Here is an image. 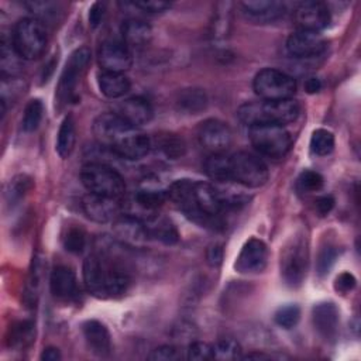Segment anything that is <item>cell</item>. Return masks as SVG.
Listing matches in <instances>:
<instances>
[{"mask_svg": "<svg viewBox=\"0 0 361 361\" xmlns=\"http://www.w3.org/2000/svg\"><path fill=\"white\" fill-rule=\"evenodd\" d=\"M166 192L168 199L193 223L212 230L223 228L221 214L227 209L213 183L179 179Z\"/></svg>", "mask_w": 361, "mask_h": 361, "instance_id": "1", "label": "cell"}, {"mask_svg": "<svg viewBox=\"0 0 361 361\" xmlns=\"http://www.w3.org/2000/svg\"><path fill=\"white\" fill-rule=\"evenodd\" d=\"M32 337V324L30 322H20L10 329L8 343L10 345L24 347Z\"/></svg>", "mask_w": 361, "mask_h": 361, "instance_id": "43", "label": "cell"}, {"mask_svg": "<svg viewBox=\"0 0 361 361\" xmlns=\"http://www.w3.org/2000/svg\"><path fill=\"white\" fill-rule=\"evenodd\" d=\"M324 179L316 171H303L298 178V188L300 192L313 193L323 188Z\"/></svg>", "mask_w": 361, "mask_h": 361, "instance_id": "41", "label": "cell"}, {"mask_svg": "<svg viewBox=\"0 0 361 361\" xmlns=\"http://www.w3.org/2000/svg\"><path fill=\"white\" fill-rule=\"evenodd\" d=\"M75 141H76L75 121L72 116H66L61 123L58 138H56V152L59 154V157L68 158L73 151Z\"/></svg>", "mask_w": 361, "mask_h": 361, "instance_id": "30", "label": "cell"}, {"mask_svg": "<svg viewBox=\"0 0 361 361\" xmlns=\"http://www.w3.org/2000/svg\"><path fill=\"white\" fill-rule=\"evenodd\" d=\"M93 134L97 142L124 159L145 157L152 144L140 128L128 124L117 113H102L93 121Z\"/></svg>", "mask_w": 361, "mask_h": 361, "instance_id": "3", "label": "cell"}, {"mask_svg": "<svg viewBox=\"0 0 361 361\" xmlns=\"http://www.w3.org/2000/svg\"><path fill=\"white\" fill-rule=\"evenodd\" d=\"M86 245V233L82 227H69L63 235V247L68 252L80 254Z\"/></svg>", "mask_w": 361, "mask_h": 361, "instance_id": "39", "label": "cell"}, {"mask_svg": "<svg viewBox=\"0 0 361 361\" xmlns=\"http://www.w3.org/2000/svg\"><path fill=\"white\" fill-rule=\"evenodd\" d=\"M231 180L245 188H259L268 180V168L257 155L238 151L230 155Z\"/></svg>", "mask_w": 361, "mask_h": 361, "instance_id": "10", "label": "cell"}, {"mask_svg": "<svg viewBox=\"0 0 361 361\" xmlns=\"http://www.w3.org/2000/svg\"><path fill=\"white\" fill-rule=\"evenodd\" d=\"M314 207H316V212L320 214V216H326L331 212V209L334 207V199L333 196L330 195H323L320 197L316 199L314 202Z\"/></svg>", "mask_w": 361, "mask_h": 361, "instance_id": "49", "label": "cell"}, {"mask_svg": "<svg viewBox=\"0 0 361 361\" xmlns=\"http://www.w3.org/2000/svg\"><path fill=\"white\" fill-rule=\"evenodd\" d=\"M62 355L56 347H47L41 354V360L44 361H59Z\"/></svg>", "mask_w": 361, "mask_h": 361, "instance_id": "52", "label": "cell"}, {"mask_svg": "<svg viewBox=\"0 0 361 361\" xmlns=\"http://www.w3.org/2000/svg\"><path fill=\"white\" fill-rule=\"evenodd\" d=\"M223 259V248L220 245H212L209 250H207V261L210 265L216 267L221 262Z\"/></svg>", "mask_w": 361, "mask_h": 361, "instance_id": "50", "label": "cell"}, {"mask_svg": "<svg viewBox=\"0 0 361 361\" xmlns=\"http://www.w3.org/2000/svg\"><path fill=\"white\" fill-rule=\"evenodd\" d=\"M113 231L121 244L131 248L142 247L151 240L145 221L133 216H118L114 220Z\"/></svg>", "mask_w": 361, "mask_h": 361, "instance_id": "14", "label": "cell"}, {"mask_svg": "<svg viewBox=\"0 0 361 361\" xmlns=\"http://www.w3.org/2000/svg\"><path fill=\"white\" fill-rule=\"evenodd\" d=\"M99 65L106 72H121L124 73L131 68L133 56L130 48L118 39H107L99 48Z\"/></svg>", "mask_w": 361, "mask_h": 361, "instance_id": "13", "label": "cell"}, {"mask_svg": "<svg viewBox=\"0 0 361 361\" xmlns=\"http://www.w3.org/2000/svg\"><path fill=\"white\" fill-rule=\"evenodd\" d=\"M120 199L87 193L82 200V209L85 214L96 223L113 221L120 214Z\"/></svg>", "mask_w": 361, "mask_h": 361, "instance_id": "19", "label": "cell"}, {"mask_svg": "<svg viewBox=\"0 0 361 361\" xmlns=\"http://www.w3.org/2000/svg\"><path fill=\"white\" fill-rule=\"evenodd\" d=\"M303 86H305V90L307 93H317L322 89V80L319 78H316V76H310V78H307L305 80Z\"/></svg>", "mask_w": 361, "mask_h": 361, "instance_id": "51", "label": "cell"}, {"mask_svg": "<svg viewBox=\"0 0 361 361\" xmlns=\"http://www.w3.org/2000/svg\"><path fill=\"white\" fill-rule=\"evenodd\" d=\"M355 278L353 274L350 272H341L337 278H336V282H334V288L336 290L341 292V293H348L350 290L354 289L355 286Z\"/></svg>", "mask_w": 361, "mask_h": 361, "instance_id": "47", "label": "cell"}, {"mask_svg": "<svg viewBox=\"0 0 361 361\" xmlns=\"http://www.w3.org/2000/svg\"><path fill=\"white\" fill-rule=\"evenodd\" d=\"M241 353H243V350H241L240 343L230 337L220 338L213 345V358H216V360H223V361L238 360V358H241Z\"/></svg>", "mask_w": 361, "mask_h": 361, "instance_id": "34", "label": "cell"}, {"mask_svg": "<svg viewBox=\"0 0 361 361\" xmlns=\"http://www.w3.org/2000/svg\"><path fill=\"white\" fill-rule=\"evenodd\" d=\"M252 87L264 100H286L293 97L296 82L290 75L279 69L265 68L255 75Z\"/></svg>", "mask_w": 361, "mask_h": 361, "instance_id": "9", "label": "cell"}, {"mask_svg": "<svg viewBox=\"0 0 361 361\" xmlns=\"http://www.w3.org/2000/svg\"><path fill=\"white\" fill-rule=\"evenodd\" d=\"M145 226L148 228L149 238L158 240L164 244H176L179 240V234L173 223L161 216H151L145 220Z\"/></svg>", "mask_w": 361, "mask_h": 361, "instance_id": "27", "label": "cell"}, {"mask_svg": "<svg viewBox=\"0 0 361 361\" xmlns=\"http://www.w3.org/2000/svg\"><path fill=\"white\" fill-rule=\"evenodd\" d=\"M244 18L252 24H269L285 14V4L275 0H248L238 4Z\"/></svg>", "mask_w": 361, "mask_h": 361, "instance_id": "16", "label": "cell"}, {"mask_svg": "<svg viewBox=\"0 0 361 361\" xmlns=\"http://www.w3.org/2000/svg\"><path fill=\"white\" fill-rule=\"evenodd\" d=\"M32 186L31 178H28L27 175H18L16 178H13L6 189V199L8 203H14L17 200H20Z\"/></svg>", "mask_w": 361, "mask_h": 361, "instance_id": "38", "label": "cell"}, {"mask_svg": "<svg viewBox=\"0 0 361 361\" xmlns=\"http://www.w3.org/2000/svg\"><path fill=\"white\" fill-rule=\"evenodd\" d=\"M133 6L145 13H162L171 7V3L162 1V0H141V1H134Z\"/></svg>", "mask_w": 361, "mask_h": 361, "instance_id": "46", "label": "cell"}, {"mask_svg": "<svg viewBox=\"0 0 361 361\" xmlns=\"http://www.w3.org/2000/svg\"><path fill=\"white\" fill-rule=\"evenodd\" d=\"M104 13H106L104 3H93L90 10H89V24L93 28L97 27L102 23V20H103Z\"/></svg>", "mask_w": 361, "mask_h": 361, "instance_id": "48", "label": "cell"}, {"mask_svg": "<svg viewBox=\"0 0 361 361\" xmlns=\"http://www.w3.org/2000/svg\"><path fill=\"white\" fill-rule=\"evenodd\" d=\"M248 137L252 147L268 158H282L292 145V137L283 126L262 124L248 127Z\"/></svg>", "mask_w": 361, "mask_h": 361, "instance_id": "7", "label": "cell"}, {"mask_svg": "<svg viewBox=\"0 0 361 361\" xmlns=\"http://www.w3.org/2000/svg\"><path fill=\"white\" fill-rule=\"evenodd\" d=\"M295 18L299 30L319 32L329 25L330 11L322 1H302L295 10Z\"/></svg>", "mask_w": 361, "mask_h": 361, "instance_id": "18", "label": "cell"}, {"mask_svg": "<svg viewBox=\"0 0 361 361\" xmlns=\"http://www.w3.org/2000/svg\"><path fill=\"white\" fill-rule=\"evenodd\" d=\"M231 11H233V3L230 1H221L216 4V11L213 14V21H212V35L216 39L224 38L230 32Z\"/></svg>", "mask_w": 361, "mask_h": 361, "instance_id": "31", "label": "cell"}, {"mask_svg": "<svg viewBox=\"0 0 361 361\" xmlns=\"http://www.w3.org/2000/svg\"><path fill=\"white\" fill-rule=\"evenodd\" d=\"M309 262L307 241L303 235L292 237L281 254V275L290 288L302 285L306 276Z\"/></svg>", "mask_w": 361, "mask_h": 361, "instance_id": "8", "label": "cell"}, {"mask_svg": "<svg viewBox=\"0 0 361 361\" xmlns=\"http://www.w3.org/2000/svg\"><path fill=\"white\" fill-rule=\"evenodd\" d=\"M326 39L314 31L298 30L286 41V49L293 58H313L326 49Z\"/></svg>", "mask_w": 361, "mask_h": 361, "instance_id": "17", "label": "cell"}, {"mask_svg": "<svg viewBox=\"0 0 361 361\" xmlns=\"http://www.w3.org/2000/svg\"><path fill=\"white\" fill-rule=\"evenodd\" d=\"M100 92L110 99L124 96L130 90V79L121 72H106L103 71L97 78Z\"/></svg>", "mask_w": 361, "mask_h": 361, "instance_id": "26", "label": "cell"}, {"mask_svg": "<svg viewBox=\"0 0 361 361\" xmlns=\"http://www.w3.org/2000/svg\"><path fill=\"white\" fill-rule=\"evenodd\" d=\"M300 107L293 99L286 100H258L243 104L237 116L245 126L276 124L286 126L299 117Z\"/></svg>", "mask_w": 361, "mask_h": 361, "instance_id": "4", "label": "cell"}, {"mask_svg": "<svg viewBox=\"0 0 361 361\" xmlns=\"http://www.w3.org/2000/svg\"><path fill=\"white\" fill-rule=\"evenodd\" d=\"M51 293L58 300H72L78 295V281L72 268L58 265L49 278Z\"/></svg>", "mask_w": 361, "mask_h": 361, "instance_id": "21", "label": "cell"}, {"mask_svg": "<svg viewBox=\"0 0 361 361\" xmlns=\"http://www.w3.org/2000/svg\"><path fill=\"white\" fill-rule=\"evenodd\" d=\"M204 172L214 182H233L230 173V155L210 154L204 161Z\"/></svg>", "mask_w": 361, "mask_h": 361, "instance_id": "28", "label": "cell"}, {"mask_svg": "<svg viewBox=\"0 0 361 361\" xmlns=\"http://www.w3.org/2000/svg\"><path fill=\"white\" fill-rule=\"evenodd\" d=\"M180 357L179 354V350L173 345H161V347H157L155 350L151 351V354L148 355V360H152V361H173V360H178Z\"/></svg>", "mask_w": 361, "mask_h": 361, "instance_id": "45", "label": "cell"}, {"mask_svg": "<svg viewBox=\"0 0 361 361\" xmlns=\"http://www.w3.org/2000/svg\"><path fill=\"white\" fill-rule=\"evenodd\" d=\"M83 186L94 195L121 199L126 192L123 176L109 165L90 162L83 165L80 171Z\"/></svg>", "mask_w": 361, "mask_h": 361, "instance_id": "6", "label": "cell"}, {"mask_svg": "<svg viewBox=\"0 0 361 361\" xmlns=\"http://www.w3.org/2000/svg\"><path fill=\"white\" fill-rule=\"evenodd\" d=\"M271 357L262 353H250L247 355H241V360H269Z\"/></svg>", "mask_w": 361, "mask_h": 361, "instance_id": "53", "label": "cell"}, {"mask_svg": "<svg viewBox=\"0 0 361 361\" xmlns=\"http://www.w3.org/2000/svg\"><path fill=\"white\" fill-rule=\"evenodd\" d=\"M268 261L267 244L259 238H250L241 248L234 268L240 274L261 272Z\"/></svg>", "mask_w": 361, "mask_h": 361, "instance_id": "15", "label": "cell"}, {"mask_svg": "<svg viewBox=\"0 0 361 361\" xmlns=\"http://www.w3.org/2000/svg\"><path fill=\"white\" fill-rule=\"evenodd\" d=\"M197 138L200 145L210 154H223L231 144V130L226 123L209 118L199 126Z\"/></svg>", "mask_w": 361, "mask_h": 361, "instance_id": "12", "label": "cell"}, {"mask_svg": "<svg viewBox=\"0 0 361 361\" xmlns=\"http://www.w3.org/2000/svg\"><path fill=\"white\" fill-rule=\"evenodd\" d=\"M1 71H3V76L6 75H16L17 69L20 68L18 65V54L16 52L13 44H11V39L10 42H7L6 37L1 38Z\"/></svg>", "mask_w": 361, "mask_h": 361, "instance_id": "37", "label": "cell"}, {"mask_svg": "<svg viewBox=\"0 0 361 361\" xmlns=\"http://www.w3.org/2000/svg\"><path fill=\"white\" fill-rule=\"evenodd\" d=\"M186 357L192 361H206L213 358V345L203 341H193L186 350Z\"/></svg>", "mask_w": 361, "mask_h": 361, "instance_id": "44", "label": "cell"}, {"mask_svg": "<svg viewBox=\"0 0 361 361\" xmlns=\"http://www.w3.org/2000/svg\"><path fill=\"white\" fill-rule=\"evenodd\" d=\"M83 337L96 355L106 357L111 351V337L107 327L99 320H87L82 326Z\"/></svg>", "mask_w": 361, "mask_h": 361, "instance_id": "23", "label": "cell"}, {"mask_svg": "<svg viewBox=\"0 0 361 361\" xmlns=\"http://www.w3.org/2000/svg\"><path fill=\"white\" fill-rule=\"evenodd\" d=\"M83 281L89 293L99 299L123 296L131 286L133 274L126 258L113 250L100 248L83 262Z\"/></svg>", "mask_w": 361, "mask_h": 361, "instance_id": "2", "label": "cell"}, {"mask_svg": "<svg viewBox=\"0 0 361 361\" xmlns=\"http://www.w3.org/2000/svg\"><path fill=\"white\" fill-rule=\"evenodd\" d=\"M337 258V248L334 245H323L319 251L317 261H316V271L320 276H324L329 274L330 268L333 267L334 261Z\"/></svg>", "mask_w": 361, "mask_h": 361, "instance_id": "42", "label": "cell"}, {"mask_svg": "<svg viewBox=\"0 0 361 361\" xmlns=\"http://www.w3.org/2000/svg\"><path fill=\"white\" fill-rule=\"evenodd\" d=\"M30 11L35 16L34 18L39 20L42 24L55 21L58 18V14L61 13V7L58 3L52 1H28L25 3Z\"/></svg>", "mask_w": 361, "mask_h": 361, "instance_id": "35", "label": "cell"}, {"mask_svg": "<svg viewBox=\"0 0 361 361\" xmlns=\"http://www.w3.org/2000/svg\"><path fill=\"white\" fill-rule=\"evenodd\" d=\"M121 37L128 48H142L149 42L152 30L142 20L128 18L121 25Z\"/></svg>", "mask_w": 361, "mask_h": 361, "instance_id": "24", "label": "cell"}, {"mask_svg": "<svg viewBox=\"0 0 361 361\" xmlns=\"http://www.w3.org/2000/svg\"><path fill=\"white\" fill-rule=\"evenodd\" d=\"M168 199V192L155 188H141L134 195V203L142 210L154 212L161 207Z\"/></svg>", "mask_w": 361, "mask_h": 361, "instance_id": "32", "label": "cell"}, {"mask_svg": "<svg viewBox=\"0 0 361 361\" xmlns=\"http://www.w3.org/2000/svg\"><path fill=\"white\" fill-rule=\"evenodd\" d=\"M155 142L157 149L165 155L168 159H178L185 154L186 145L185 141L173 133H162L155 137V140H151V144Z\"/></svg>", "mask_w": 361, "mask_h": 361, "instance_id": "29", "label": "cell"}, {"mask_svg": "<svg viewBox=\"0 0 361 361\" xmlns=\"http://www.w3.org/2000/svg\"><path fill=\"white\" fill-rule=\"evenodd\" d=\"M47 30L39 20L25 17L14 25L11 44L21 59L32 61L39 58L47 48Z\"/></svg>", "mask_w": 361, "mask_h": 361, "instance_id": "5", "label": "cell"}, {"mask_svg": "<svg viewBox=\"0 0 361 361\" xmlns=\"http://www.w3.org/2000/svg\"><path fill=\"white\" fill-rule=\"evenodd\" d=\"M42 114H44V106L42 102L39 99H32L27 103L25 109H24V114H23V130L27 133H32L38 128L41 120H42Z\"/></svg>", "mask_w": 361, "mask_h": 361, "instance_id": "33", "label": "cell"}, {"mask_svg": "<svg viewBox=\"0 0 361 361\" xmlns=\"http://www.w3.org/2000/svg\"><path fill=\"white\" fill-rule=\"evenodd\" d=\"M207 94L199 87H186L178 92L175 97V106L180 113L199 114L207 107Z\"/></svg>", "mask_w": 361, "mask_h": 361, "instance_id": "25", "label": "cell"}, {"mask_svg": "<svg viewBox=\"0 0 361 361\" xmlns=\"http://www.w3.org/2000/svg\"><path fill=\"white\" fill-rule=\"evenodd\" d=\"M123 120H126L128 124L140 128L141 126L149 123L154 117L152 106L148 100L142 97H130L121 102L116 111Z\"/></svg>", "mask_w": 361, "mask_h": 361, "instance_id": "22", "label": "cell"}, {"mask_svg": "<svg viewBox=\"0 0 361 361\" xmlns=\"http://www.w3.org/2000/svg\"><path fill=\"white\" fill-rule=\"evenodd\" d=\"M334 148V135L331 131L319 128L314 130L312 137H310V149L316 155H327L333 151Z\"/></svg>", "mask_w": 361, "mask_h": 361, "instance_id": "36", "label": "cell"}, {"mask_svg": "<svg viewBox=\"0 0 361 361\" xmlns=\"http://www.w3.org/2000/svg\"><path fill=\"white\" fill-rule=\"evenodd\" d=\"M314 329L324 340H334L338 331V310L331 302L314 305L312 312Z\"/></svg>", "mask_w": 361, "mask_h": 361, "instance_id": "20", "label": "cell"}, {"mask_svg": "<svg viewBox=\"0 0 361 361\" xmlns=\"http://www.w3.org/2000/svg\"><path fill=\"white\" fill-rule=\"evenodd\" d=\"M300 319V309L296 305H286V306H281L275 314H274V320L279 327L283 329H292L298 324Z\"/></svg>", "mask_w": 361, "mask_h": 361, "instance_id": "40", "label": "cell"}, {"mask_svg": "<svg viewBox=\"0 0 361 361\" xmlns=\"http://www.w3.org/2000/svg\"><path fill=\"white\" fill-rule=\"evenodd\" d=\"M89 61L90 49L86 47H80L71 54L69 59L65 63L58 85L56 97L61 103H69L76 100V89L86 71Z\"/></svg>", "mask_w": 361, "mask_h": 361, "instance_id": "11", "label": "cell"}]
</instances>
